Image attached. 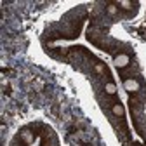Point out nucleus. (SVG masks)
I'll return each mask as SVG.
<instances>
[{
  "mask_svg": "<svg viewBox=\"0 0 146 146\" xmlns=\"http://www.w3.org/2000/svg\"><path fill=\"white\" fill-rule=\"evenodd\" d=\"M115 66H118V68H125L127 64L131 63V59H129V56L127 54H118V56H115Z\"/></svg>",
  "mask_w": 146,
  "mask_h": 146,
  "instance_id": "f257e3e1",
  "label": "nucleus"
},
{
  "mask_svg": "<svg viewBox=\"0 0 146 146\" xmlns=\"http://www.w3.org/2000/svg\"><path fill=\"white\" fill-rule=\"evenodd\" d=\"M123 87H125V90H129V92H136V90L139 89V84H137V80H134V78H127V80L123 82Z\"/></svg>",
  "mask_w": 146,
  "mask_h": 146,
  "instance_id": "f03ea898",
  "label": "nucleus"
},
{
  "mask_svg": "<svg viewBox=\"0 0 146 146\" xmlns=\"http://www.w3.org/2000/svg\"><path fill=\"white\" fill-rule=\"evenodd\" d=\"M21 139H23L25 143L30 144V143L33 141V134H31V131H30V129H23V131H21Z\"/></svg>",
  "mask_w": 146,
  "mask_h": 146,
  "instance_id": "7ed1b4c3",
  "label": "nucleus"
},
{
  "mask_svg": "<svg viewBox=\"0 0 146 146\" xmlns=\"http://www.w3.org/2000/svg\"><path fill=\"white\" fill-rule=\"evenodd\" d=\"M104 90H106L110 96H113V94H117V85H115V84H111V82H108V84L104 85Z\"/></svg>",
  "mask_w": 146,
  "mask_h": 146,
  "instance_id": "20e7f679",
  "label": "nucleus"
},
{
  "mask_svg": "<svg viewBox=\"0 0 146 146\" xmlns=\"http://www.w3.org/2000/svg\"><path fill=\"white\" fill-rule=\"evenodd\" d=\"M113 113H115L117 117H122V115H123V108H122V104H113Z\"/></svg>",
  "mask_w": 146,
  "mask_h": 146,
  "instance_id": "39448f33",
  "label": "nucleus"
},
{
  "mask_svg": "<svg viewBox=\"0 0 146 146\" xmlns=\"http://www.w3.org/2000/svg\"><path fill=\"white\" fill-rule=\"evenodd\" d=\"M120 7H123V9H131L132 7V2H129V0H118L117 2Z\"/></svg>",
  "mask_w": 146,
  "mask_h": 146,
  "instance_id": "423d86ee",
  "label": "nucleus"
},
{
  "mask_svg": "<svg viewBox=\"0 0 146 146\" xmlns=\"http://www.w3.org/2000/svg\"><path fill=\"white\" fill-rule=\"evenodd\" d=\"M108 12H110V14H115V12H117V7H115V5H110V7H108Z\"/></svg>",
  "mask_w": 146,
  "mask_h": 146,
  "instance_id": "0eeeda50",
  "label": "nucleus"
},
{
  "mask_svg": "<svg viewBox=\"0 0 146 146\" xmlns=\"http://www.w3.org/2000/svg\"><path fill=\"white\" fill-rule=\"evenodd\" d=\"M96 71H99V73H103V71H104V68H103L101 64H96Z\"/></svg>",
  "mask_w": 146,
  "mask_h": 146,
  "instance_id": "6e6552de",
  "label": "nucleus"
}]
</instances>
